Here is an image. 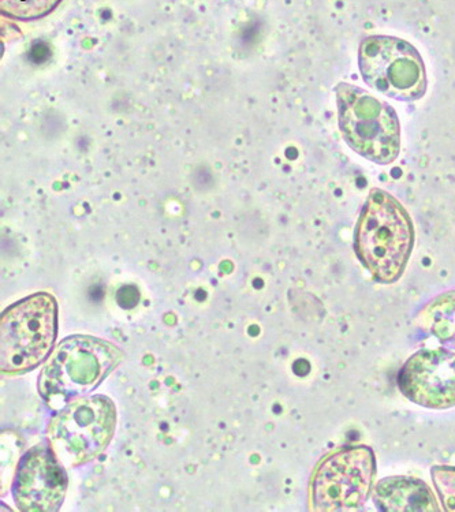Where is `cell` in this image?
Returning a JSON list of instances; mask_svg holds the SVG:
<instances>
[{"mask_svg": "<svg viewBox=\"0 0 455 512\" xmlns=\"http://www.w3.org/2000/svg\"><path fill=\"white\" fill-rule=\"evenodd\" d=\"M375 452L368 446H346L326 455L311 480V503L315 511L363 510L375 485Z\"/></svg>", "mask_w": 455, "mask_h": 512, "instance_id": "6", "label": "cell"}, {"mask_svg": "<svg viewBox=\"0 0 455 512\" xmlns=\"http://www.w3.org/2000/svg\"><path fill=\"white\" fill-rule=\"evenodd\" d=\"M358 67L368 87L397 102H416L427 92L420 52L398 37L369 36L361 41Z\"/></svg>", "mask_w": 455, "mask_h": 512, "instance_id": "7", "label": "cell"}, {"mask_svg": "<svg viewBox=\"0 0 455 512\" xmlns=\"http://www.w3.org/2000/svg\"><path fill=\"white\" fill-rule=\"evenodd\" d=\"M431 478L443 510L455 512V466H434Z\"/></svg>", "mask_w": 455, "mask_h": 512, "instance_id": "13", "label": "cell"}, {"mask_svg": "<svg viewBox=\"0 0 455 512\" xmlns=\"http://www.w3.org/2000/svg\"><path fill=\"white\" fill-rule=\"evenodd\" d=\"M417 325L440 345L455 351V290L436 295L416 317Z\"/></svg>", "mask_w": 455, "mask_h": 512, "instance_id": "11", "label": "cell"}, {"mask_svg": "<svg viewBox=\"0 0 455 512\" xmlns=\"http://www.w3.org/2000/svg\"><path fill=\"white\" fill-rule=\"evenodd\" d=\"M62 0H0L3 16L18 21H35L48 16Z\"/></svg>", "mask_w": 455, "mask_h": 512, "instance_id": "12", "label": "cell"}, {"mask_svg": "<svg viewBox=\"0 0 455 512\" xmlns=\"http://www.w3.org/2000/svg\"><path fill=\"white\" fill-rule=\"evenodd\" d=\"M415 238L404 205L390 193L372 189L354 229V252L375 282L394 284L402 278Z\"/></svg>", "mask_w": 455, "mask_h": 512, "instance_id": "1", "label": "cell"}, {"mask_svg": "<svg viewBox=\"0 0 455 512\" xmlns=\"http://www.w3.org/2000/svg\"><path fill=\"white\" fill-rule=\"evenodd\" d=\"M118 347L91 336H72L52 353L39 377V391L48 406L62 409L95 390L122 360Z\"/></svg>", "mask_w": 455, "mask_h": 512, "instance_id": "2", "label": "cell"}, {"mask_svg": "<svg viewBox=\"0 0 455 512\" xmlns=\"http://www.w3.org/2000/svg\"><path fill=\"white\" fill-rule=\"evenodd\" d=\"M372 500L382 512L442 511L430 485L415 477L382 478L372 491Z\"/></svg>", "mask_w": 455, "mask_h": 512, "instance_id": "10", "label": "cell"}, {"mask_svg": "<svg viewBox=\"0 0 455 512\" xmlns=\"http://www.w3.org/2000/svg\"><path fill=\"white\" fill-rule=\"evenodd\" d=\"M65 466L47 447L32 448L18 466L14 499L22 511H58L65 500Z\"/></svg>", "mask_w": 455, "mask_h": 512, "instance_id": "9", "label": "cell"}, {"mask_svg": "<svg viewBox=\"0 0 455 512\" xmlns=\"http://www.w3.org/2000/svg\"><path fill=\"white\" fill-rule=\"evenodd\" d=\"M334 91L346 144L369 162L394 163L401 152V123L394 108L349 82H339Z\"/></svg>", "mask_w": 455, "mask_h": 512, "instance_id": "3", "label": "cell"}, {"mask_svg": "<svg viewBox=\"0 0 455 512\" xmlns=\"http://www.w3.org/2000/svg\"><path fill=\"white\" fill-rule=\"evenodd\" d=\"M398 388L408 401L431 410L455 407V351L423 349L406 360L398 373Z\"/></svg>", "mask_w": 455, "mask_h": 512, "instance_id": "8", "label": "cell"}, {"mask_svg": "<svg viewBox=\"0 0 455 512\" xmlns=\"http://www.w3.org/2000/svg\"><path fill=\"white\" fill-rule=\"evenodd\" d=\"M57 302L47 293L33 294L10 306L0 325L2 372L25 373L46 360L57 339Z\"/></svg>", "mask_w": 455, "mask_h": 512, "instance_id": "4", "label": "cell"}, {"mask_svg": "<svg viewBox=\"0 0 455 512\" xmlns=\"http://www.w3.org/2000/svg\"><path fill=\"white\" fill-rule=\"evenodd\" d=\"M115 424L117 411L106 396L76 399L52 418L48 442L63 466L85 465L106 450L113 439Z\"/></svg>", "mask_w": 455, "mask_h": 512, "instance_id": "5", "label": "cell"}]
</instances>
